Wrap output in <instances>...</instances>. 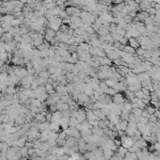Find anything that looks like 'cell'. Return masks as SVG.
<instances>
[{"label":"cell","mask_w":160,"mask_h":160,"mask_svg":"<svg viewBox=\"0 0 160 160\" xmlns=\"http://www.w3.org/2000/svg\"><path fill=\"white\" fill-rule=\"evenodd\" d=\"M16 92H17V91H16V86H15V85H10V86H8L7 93H6V94H10V95H14V94H15Z\"/></svg>","instance_id":"30bf717a"},{"label":"cell","mask_w":160,"mask_h":160,"mask_svg":"<svg viewBox=\"0 0 160 160\" xmlns=\"http://www.w3.org/2000/svg\"><path fill=\"white\" fill-rule=\"evenodd\" d=\"M2 41L9 43V42L12 41V34L10 33H4V35L2 36Z\"/></svg>","instance_id":"ac0fdd59"},{"label":"cell","mask_w":160,"mask_h":160,"mask_svg":"<svg viewBox=\"0 0 160 160\" xmlns=\"http://www.w3.org/2000/svg\"><path fill=\"white\" fill-rule=\"evenodd\" d=\"M2 148H3V142H0V153L2 152Z\"/></svg>","instance_id":"1f68e13d"},{"label":"cell","mask_w":160,"mask_h":160,"mask_svg":"<svg viewBox=\"0 0 160 160\" xmlns=\"http://www.w3.org/2000/svg\"><path fill=\"white\" fill-rule=\"evenodd\" d=\"M79 122L78 120L76 119V118L74 117H70V121H69V128H74V127H75V125L76 124H78Z\"/></svg>","instance_id":"5bb4252c"},{"label":"cell","mask_w":160,"mask_h":160,"mask_svg":"<svg viewBox=\"0 0 160 160\" xmlns=\"http://www.w3.org/2000/svg\"><path fill=\"white\" fill-rule=\"evenodd\" d=\"M61 118H62V112L57 110L56 112L52 113V120H51V122H60Z\"/></svg>","instance_id":"8992f818"},{"label":"cell","mask_w":160,"mask_h":160,"mask_svg":"<svg viewBox=\"0 0 160 160\" xmlns=\"http://www.w3.org/2000/svg\"><path fill=\"white\" fill-rule=\"evenodd\" d=\"M118 155H120V156H122V158L125 156V155H126V153L128 152V150H127L126 148H124V147H122V146H120V147H118Z\"/></svg>","instance_id":"8fae6325"},{"label":"cell","mask_w":160,"mask_h":160,"mask_svg":"<svg viewBox=\"0 0 160 160\" xmlns=\"http://www.w3.org/2000/svg\"><path fill=\"white\" fill-rule=\"evenodd\" d=\"M4 32H5V30H4L2 27H0V37H2L3 35H4Z\"/></svg>","instance_id":"f546056e"},{"label":"cell","mask_w":160,"mask_h":160,"mask_svg":"<svg viewBox=\"0 0 160 160\" xmlns=\"http://www.w3.org/2000/svg\"><path fill=\"white\" fill-rule=\"evenodd\" d=\"M57 139H58V133H57V132H53V131H51L50 133H49L48 140H56L57 141Z\"/></svg>","instance_id":"2e32d148"},{"label":"cell","mask_w":160,"mask_h":160,"mask_svg":"<svg viewBox=\"0 0 160 160\" xmlns=\"http://www.w3.org/2000/svg\"><path fill=\"white\" fill-rule=\"evenodd\" d=\"M30 100H31V105L34 106V108H40L43 105V103H42L41 101L37 98H30Z\"/></svg>","instance_id":"4fadbf2b"},{"label":"cell","mask_w":160,"mask_h":160,"mask_svg":"<svg viewBox=\"0 0 160 160\" xmlns=\"http://www.w3.org/2000/svg\"><path fill=\"white\" fill-rule=\"evenodd\" d=\"M67 137L68 136L66 135V133H65L63 130L58 133V139H67Z\"/></svg>","instance_id":"cb8c5ba5"},{"label":"cell","mask_w":160,"mask_h":160,"mask_svg":"<svg viewBox=\"0 0 160 160\" xmlns=\"http://www.w3.org/2000/svg\"><path fill=\"white\" fill-rule=\"evenodd\" d=\"M29 160H35V159H32V158H30V159H29Z\"/></svg>","instance_id":"e575fe53"},{"label":"cell","mask_w":160,"mask_h":160,"mask_svg":"<svg viewBox=\"0 0 160 160\" xmlns=\"http://www.w3.org/2000/svg\"><path fill=\"white\" fill-rule=\"evenodd\" d=\"M112 101L116 105H123V103L125 102V99L121 93H116L115 95H113Z\"/></svg>","instance_id":"7a4b0ae2"},{"label":"cell","mask_w":160,"mask_h":160,"mask_svg":"<svg viewBox=\"0 0 160 160\" xmlns=\"http://www.w3.org/2000/svg\"><path fill=\"white\" fill-rule=\"evenodd\" d=\"M49 129L50 131L53 132H60V122H50V125H49Z\"/></svg>","instance_id":"52a82bcc"},{"label":"cell","mask_w":160,"mask_h":160,"mask_svg":"<svg viewBox=\"0 0 160 160\" xmlns=\"http://www.w3.org/2000/svg\"><path fill=\"white\" fill-rule=\"evenodd\" d=\"M55 35H56V31L53 30L51 28H48L46 29L45 33H44V38L47 42H52L53 39L55 38Z\"/></svg>","instance_id":"3957f363"},{"label":"cell","mask_w":160,"mask_h":160,"mask_svg":"<svg viewBox=\"0 0 160 160\" xmlns=\"http://www.w3.org/2000/svg\"><path fill=\"white\" fill-rule=\"evenodd\" d=\"M56 106H57V110L62 112V111H65V110L70 109V106L67 103H63L61 101H58L57 104H56Z\"/></svg>","instance_id":"277c9868"},{"label":"cell","mask_w":160,"mask_h":160,"mask_svg":"<svg viewBox=\"0 0 160 160\" xmlns=\"http://www.w3.org/2000/svg\"><path fill=\"white\" fill-rule=\"evenodd\" d=\"M44 87H45V91H46V92H47L48 94H53V93H55V92H56L55 88L53 87L52 84L46 83L45 85H44Z\"/></svg>","instance_id":"7c38bea8"},{"label":"cell","mask_w":160,"mask_h":160,"mask_svg":"<svg viewBox=\"0 0 160 160\" xmlns=\"http://www.w3.org/2000/svg\"><path fill=\"white\" fill-rule=\"evenodd\" d=\"M145 110L148 112L149 115H153L156 109H155V106H153V105H148V106H146Z\"/></svg>","instance_id":"44dd1931"},{"label":"cell","mask_w":160,"mask_h":160,"mask_svg":"<svg viewBox=\"0 0 160 160\" xmlns=\"http://www.w3.org/2000/svg\"><path fill=\"white\" fill-rule=\"evenodd\" d=\"M43 2L45 3V4H50V3L53 2V0H43Z\"/></svg>","instance_id":"4dcf8cb0"},{"label":"cell","mask_w":160,"mask_h":160,"mask_svg":"<svg viewBox=\"0 0 160 160\" xmlns=\"http://www.w3.org/2000/svg\"><path fill=\"white\" fill-rule=\"evenodd\" d=\"M35 153V148H28V156H32Z\"/></svg>","instance_id":"83f0119b"},{"label":"cell","mask_w":160,"mask_h":160,"mask_svg":"<svg viewBox=\"0 0 160 160\" xmlns=\"http://www.w3.org/2000/svg\"><path fill=\"white\" fill-rule=\"evenodd\" d=\"M45 119H46V122H51V120H52V113H50V112H47V113H46Z\"/></svg>","instance_id":"4316f807"},{"label":"cell","mask_w":160,"mask_h":160,"mask_svg":"<svg viewBox=\"0 0 160 160\" xmlns=\"http://www.w3.org/2000/svg\"><path fill=\"white\" fill-rule=\"evenodd\" d=\"M71 98H72V97H71V95H69V94H68V95L61 96V97H60V101H61V102H63V103H68V102H69V100Z\"/></svg>","instance_id":"603a6c76"},{"label":"cell","mask_w":160,"mask_h":160,"mask_svg":"<svg viewBox=\"0 0 160 160\" xmlns=\"http://www.w3.org/2000/svg\"><path fill=\"white\" fill-rule=\"evenodd\" d=\"M137 53H138L139 55H143L144 53H145V51H144L142 48H138V49H137Z\"/></svg>","instance_id":"f1b7e54d"},{"label":"cell","mask_w":160,"mask_h":160,"mask_svg":"<svg viewBox=\"0 0 160 160\" xmlns=\"http://www.w3.org/2000/svg\"><path fill=\"white\" fill-rule=\"evenodd\" d=\"M114 143H115V145L117 146V147H120V146H122V141H121V138H119L118 139V137L117 138H115L114 139Z\"/></svg>","instance_id":"484cf974"},{"label":"cell","mask_w":160,"mask_h":160,"mask_svg":"<svg viewBox=\"0 0 160 160\" xmlns=\"http://www.w3.org/2000/svg\"><path fill=\"white\" fill-rule=\"evenodd\" d=\"M49 125H50V122H43V123L40 124V127H39V131L43 132V131H45V130L49 129Z\"/></svg>","instance_id":"9a60e30c"},{"label":"cell","mask_w":160,"mask_h":160,"mask_svg":"<svg viewBox=\"0 0 160 160\" xmlns=\"http://www.w3.org/2000/svg\"><path fill=\"white\" fill-rule=\"evenodd\" d=\"M50 75H51V74L48 73L47 70H44V71H43V72H41L40 74H39V76L43 77V78L46 79V80H47V79L50 77Z\"/></svg>","instance_id":"ffe728a7"},{"label":"cell","mask_w":160,"mask_h":160,"mask_svg":"<svg viewBox=\"0 0 160 160\" xmlns=\"http://www.w3.org/2000/svg\"><path fill=\"white\" fill-rule=\"evenodd\" d=\"M58 159V156L57 155H51V153H48L44 157V160H57Z\"/></svg>","instance_id":"7402d4cb"},{"label":"cell","mask_w":160,"mask_h":160,"mask_svg":"<svg viewBox=\"0 0 160 160\" xmlns=\"http://www.w3.org/2000/svg\"><path fill=\"white\" fill-rule=\"evenodd\" d=\"M34 121L37 122H40V123H43V122H46L45 116L43 115L42 113H37V115L35 116V118H34Z\"/></svg>","instance_id":"ba28073f"},{"label":"cell","mask_w":160,"mask_h":160,"mask_svg":"<svg viewBox=\"0 0 160 160\" xmlns=\"http://www.w3.org/2000/svg\"><path fill=\"white\" fill-rule=\"evenodd\" d=\"M48 112H50V113H54L57 111V106H56V105H48Z\"/></svg>","instance_id":"d4e9b609"},{"label":"cell","mask_w":160,"mask_h":160,"mask_svg":"<svg viewBox=\"0 0 160 160\" xmlns=\"http://www.w3.org/2000/svg\"><path fill=\"white\" fill-rule=\"evenodd\" d=\"M55 91H56V93H57V95L61 97V96H64V95H68L69 93H68L67 90H66V87L65 86H61V85H58L55 88Z\"/></svg>","instance_id":"6da1fadb"},{"label":"cell","mask_w":160,"mask_h":160,"mask_svg":"<svg viewBox=\"0 0 160 160\" xmlns=\"http://www.w3.org/2000/svg\"><path fill=\"white\" fill-rule=\"evenodd\" d=\"M0 142H2V136H0Z\"/></svg>","instance_id":"d6a6232c"},{"label":"cell","mask_w":160,"mask_h":160,"mask_svg":"<svg viewBox=\"0 0 160 160\" xmlns=\"http://www.w3.org/2000/svg\"><path fill=\"white\" fill-rule=\"evenodd\" d=\"M129 44L132 48H134V49H138L139 47V44L140 43H139V41L137 40V39L133 38V39H130L129 40Z\"/></svg>","instance_id":"9c48e42d"},{"label":"cell","mask_w":160,"mask_h":160,"mask_svg":"<svg viewBox=\"0 0 160 160\" xmlns=\"http://www.w3.org/2000/svg\"><path fill=\"white\" fill-rule=\"evenodd\" d=\"M0 93H1V85H0Z\"/></svg>","instance_id":"836d02e7"},{"label":"cell","mask_w":160,"mask_h":160,"mask_svg":"<svg viewBox=\"0 0 160 160\" xmlns=\"http://www.w3.org/2000/svg\"><path fill=\"white\" fill-rule=\"evenodd\" d=\"M103 149V153H104V157H105V160H110L111 157L114 155L115 152H113L111 149L109 148H102Z\"/></svg>","instance_id":"5b68a950"},{"label":"cell","mask_w":160,"mask_h":160,"mask_svg":"<svg viewBox=\"0 0 160 160\" xmlns=\"http://www.w3.org/2000/svg\"><path fill=\"white\" fill-rule=\"evenodd\" d=\"M65 77H66V80H67L68 83H73V80L74 78V74L73 73H66Z\"/></svg>","instance_id":"d6986e66"},{"label":"cell","mask_w":160,"mask_h":160,"mask_svg":"<svg viewBox=\"0 0 160 160\" xmlns=\"http://www.w3.org/2000/svg\"><path fill=\"white\" fill-rule=\"evenodd\" d=\"M20 153H21L22 157H28V148L26 146L21 148L20 149Z\"/></svg>","instance_id":"e0dca14e"}]
</instances>
